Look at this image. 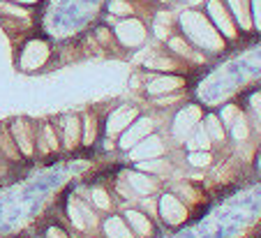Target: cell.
I'll use <instances>...</instances> for the list:
<instances>
[{"instance_id": "cell-16", "label": "cell", "mask_w": 261, "mask_h": 238, "mask_svg": "<svg viewBox=\"0 0 261 238\" xmlns=\"http://www.w3.org/2000/svg\"><path fill=\"white\" fill-rule=\"evenodd\" d=\"M127 222L132 224L134 233H137V236H141V238L150 236V231H153V227H150V222H148V220L143 218L141 213H134V210H129V213H127Z\"/></svg>"}, {"instance_id": "cell-19", "label": "cell", "mask_w": 261, "mask_h": 238, "mask_svg": "<svg viewBox=\"0 0 261 238\" xmlns=\"http://www.w3.org/2000/svg\"><path fill=\"white\" fill-rule=\"evenodd\" d=\"M203 129H206L208 139H213V141L224 139V127H222V123L215 118V116H208V118L203 120Z\"/></svg>"}, {"instance_id": "cell-1", "label": "cell", "mask_w": 261, "mask_h": 238, "mask_svg": "<svg viewBox=\"0 0 261 238\" xmlns=\"http://www.w3.org/2000/svg\"><path fill=\"white\" fill-rule=\"evenodd\" d=\"M180 25H182L185 37H188L194 46H199V49L215 51V54L224 49V37H222V33L213 25V21L208 19V14H203V12H197V10L182 12Z\"/></svg>"}, {"instance_id": "cell-35", "label": "cell", "mask_w": 261, "mask_h": 238, "mask_svg": "<svg viewBox=\"0 0 261 238\" xmlns=\"http://www.w3.org/2000/svg\"><path fill=\"white\" fill-rule=\"evenodd\" d=\"M160 3H167V0H160Z\"/></svg>"}, {"instance_id": "cell-18", "label": "cell", "mask_w": 261, "mask_h": 238, "mask_svg": "<svg viewBox=\"0 0 261 238\" xmlns=\"http://www.w3.org/2000/svg\"><path fill=\"white\" fill-rule=\"evenodd\" d=\"M107 233H109V238H134L129 233V229L125 227V222L118 218L107 220Z\"/></svg>"}, {"instance_id": "cell-31", "label": "cell", "mask_w": 261, "mask_h": 238, "mask_svg": "<svg viewBox=\"0 0 261 238\" xmlns=\"http://www.w3.org/2000/svg\"><path fill=\"white\" fill-rule=\"evenodd\" d=\"M46 238H69V236L63 231V229H58V227H51L49 231H46Z\"/></svg>"}, {"instance_id": "cell-3", "label": "cell", "mask_w": 261, "mask_h": 238, "mask_svg": "<svg viewBox=\"0 0 261 238\" xmlns=\"http://www.w3.org/2000/svg\"><path fill=\"white\" fill-rule=\"evenodd\" d=\"M12 137H14L16 146H19L21 155L30 160L35 155V139H37V123L30 118H12L7 123Z\"/></svg>"}, {"instance_id": "cell-22", "label": "cell", "mask_w": 261, "mask_h": 238, "mask_svg": "<svg viewBox=\"0 0 261 238\" xmlns=\"http://www.w3.org/2000/svg\"><path fill=\"white\" fill-rule=\"evenodd\" d=\"M81 123H84V144H93V139H95V118L93 116H86V118H81Z\"/></svg>"}, {"instance_id": "cell-21", "label": "cell", "mask_w": 261, "mask_h": 238, "mask_svg": "<svg viewBox=\"0 0 261 238\" xmlns=\"http://www.w3.org/2000/svg\"><path fill=\"white\" fill-rule=\"evenodd\" d=\"M146 67H148V70L171 72V70H176V63H173V60H169V58H150V60H146Z\"/></svg>"}, {"instance_id": "cell-12", "label": "cell", "mask_w": 261, "mask_h": 238, "mask_svg": "<svg viewBox=\"0 0 261 238\" xmlns=\"http://www.w3.org/2000/svg\"><path fill=\"white\" fill-rule=\"evenodd\" d=\"M162 153H164L162 139H160V137H146V139L139 141V144L132 148V160H137V162H143V160L160 157Z\"/></svg>"}, {"instance_id": "cell-11", "label": "cell", "mask_w": 261, "mask_h": 238, "mask_svg": "<svg viewBox=\"0 0 261 238\" xmlns=\"http://www.w3.org/2000/svg\"><path fill=\"white\" fill-rule=\"evenodd\" d=\"M0 155L10 164H21L25 160L23 155H21L19 146H16L14 137H12L10 127H7V123H0Z\"/></svg>"}, {"instance_id": "cell-34", "label": "cell", "mask_w": 261, "mask_h": 238, "mask_svg": "<svg viewBox=\"0 0 261 238\" xmlns=\"http://www.w3.org/2000/svg\"><path fill=\"white\" fill-rule=\"evenodd\" d=\"M12 3H21V5H37V3H40V0H12Z\"/></svg>"}, {"instance_id": "cell-26", "label": "cell", "mask_w": 261, "mask_h": 238, "mask_svg": "<svg viewBox=\"0 0 261 238\" xmlns=\"http://www.w3.org/2000/svg\"><path fill=\"white\" fill-rule=\"evenodd\" d=\"M231 132H233V137H236L238 141H243L247 137V125H245V120H243L241 116H238V120L231 125Z\"/></svg>"}, {"instance_id": "cell-15", "label": "cell", "mask_w": 261, "mask_h": 238, "mask_svg": "<svg viewBox=\"0 0 261 238\" xmlns=\"http://www.w3.org/2000/svg\"><path fill=\"white\" fill-rule=\"evenodd\" d=\"M227 7L236 21L241 23V28L250 30L252 28V14H250V0H227Z\"/></svg>"}, {"instance_id": "cell-30", "label": "cell", "mask_w": 261, "mask_h": 238, "mask_svg": "<svg viewBox=\"0 0 261 238\" xmlns=\"http://www.w3.org/2000/svg\"><path fill=\"white\" fill-rule=\"evenodd\" d=\"M252 16H254V25L261 30V0H252Z\"/></svg>"}, {"instance_id": "cell-7", "label": "cell", "mask_w": 261, "mask_h": 238, "mask_svg": "<svg viewBox=\"0 0 261 238\" xmlns=\"http://www.w3.org/2000/svg\"><path fill=\"white\" fill-rule=\"evenodd\" d=\"M63 148L58 137V129L54 123H37V139H35V153L37 155H49V153H58Z\"/></svg>"}, {"instance_id": "cell-17", "label": "cell", "mask_w": 261, "mask_h": 238, "mask_svg": "<svg viewBox=\"0 0 261 238\" xmlns=\"http://www.w3.org/2000/svg\"><path fill=\"white\" fill-rule=\"evenodd\" d=\"M129 185H132L134 192H139V194H148V192H153L155 190V180L148 178V176H143V174L129 176Z\"/></svg>"}, {"instance_id": "cell-27", "label": "cell", "mask_w": 261, "mask_h": 238, "mask_svg": "<svg viewBox=\"0 0 261 238\" xmlns=\"http://www.w3.org/2000/svg\"><path fill=\"white\" fill-rule=\"evenodd\" d=\"M238 116H241V111H238L233 104H229L227 109L222 111V120H224V125H233L238 120Z\"/></svg>"}, {"instance_id": "cell-14", "label": "cell", "mask_w": 261, "mask_h": 238, "mask_svg": "<svg viewBox=\"0 0 261 238\" xmlns=\"http://www.w3.org/2000/svg\"><path fill=\"white\" fill-rule=\"evenodd\" d=\"M185 86V81L180 76H155L148 84V93L150 95H169L173 90H180Z\"/></svg>"}, {"instance_id": "cell-25", "label": "cell", "mask_w": 261, "mask_h": 238, "mask_svg": "<svg viewBox=\"0 0 261 238\" xmlns=\"http://www.w3.org/2000/svg\"><path fill=\"white\" fill-rule=\"evenodd\" d=\"M208 134H206V129H203V134H199V137H194V139H190L188 141V146L192 150H203V148H208Z\"/></svg>"}, {"instance_id": "cell-28", "label": "cell", "mask_w": 261, "mask_h": 238, "mask_svg": "<svg viewBox=\"0 0 261 238\" xmlns=\"http://www.w3.org/2000/svg\"><path fill=\"white\" fill-rule=\"evenodd\" d=\"M93 201L97 208H104V210L111 206V201L107 199V192H104V190H93Z\"/></svg>"}, {"instance_id": "cell-33", "label": "cell", "mask_w": 261, "mask_h": 238, "mask_svg": "<svg viewBox=\"0 0 261 238\" xmlns=\"http://www.w3.org/2000/svg\"><path fill=\"white\" fill-rule=\"evenodd\" d=\"M10 167H12V164L7 162V160L3 157V155H0V178H3V176H7V171H10Z\"/></svg>"}, {"instance_id": "cell-5", "label": "cell", "mask_w": 261, "mask_h": 238, "mask_svg": "<svg viewBox=\"0 0 261 238\" xmlns=\"http://www.w3.org/2000/svg\"><path fill=\"white\" fill-rule=\"evenodd\" d=\"M206 12H208V19L213 21V25L220 30L222 35L229 37V40L236 37V23H233L231 14H229L227 5H224L222 0H208Z\"/></svg>"}, {"instance_id": "cell-23", "label": "cell", "mask_w": 261, "mask_h": 238, "mask_svg": "<svg viewBox=\"0 0 261 238\" xmlns=\"http://www.w3.org/2000/svg\"><path fill=\"white\" fill-rule=\"evenodd\" d=\"M109 10H111V14H118V16H123V14H132V5L129 3H125V0H111V5H109Z\"/></svg>"}, {"instance_id": "cell-24", "label": "cell", "mask_w": 261, "mask_h": 238, "mask_svg": "<svg viewBox=\"0 0 261 238\" xmlns=\"http://www.w3.org/2000/svg\"><path fill=\"white\" fill-rule=\"evenodd\" d=\"M208 162H211L208 150H194V153L190 155V164H192V167H206Z\"/></svg>"}, {"instance_id": "cell-13", "label": "cell", "mask_w": 261, "mask_h": 238, "mask_svg": "<svg viewBox=\"0 0 261 238\" xmlns=\"http://www.w3.org/2000/svg\"><path fill=\"white\" fill-rule=\"evenodd\" d=\"M160 213L164 215V220H167L169 224H180L182 220L188 218V210H185V206H182V203L178 201L176 197H171V194L162 197V201H160Z\"/></svg>"}, {"instance_id": "cell-20", "label": "cell", "mask_w": 261, "mask_h": 238, "mask_svg": "<svg viewBox=\"0 0 261 238\" xmlns=\"http://www.w3.org/2000/svg\"><path fill=\"white\" fill-rule=\"evenodd\" d=\"M169 49L176 56H180V58H192V46L182 37H169Z\"/></svg>"}, {"instance_id": "cell-9", "label": "cell", "mask_w": 261, "mask_h": 238, "mask_svg": "<svg viewBox=\"0 0 261 238\" xmlns=\"http://www.w3.org/2000/svg\"><path fill=\"white\" fill-rule=\"evenodd\" d=\"M134 120H137V109L134 107H129V104L118 107L107 120V134H111V137L114 134H123Z\"/></svg>"}, {"instance_id": "cell-6", "label": "cell", "mask_w": 261, "mask_h": 238, "mask_svg": "<svg viewBox=\"0 0 261 238\" xmlns=\"http://www.w3.org/2000/svg\"><path fill=\"white\" fill-rule=\"evenodd\" d=\"M114 35L118 37L120 44L134 49V46H141L143 42H146L148 33H146V25H143L139 19H127V21H120V23H116Z\"/></svg>"}, {"instance_id": "cell-29", "label": "cell", "mask_w": 261, "mask_h": 238, "mask_svg": "<svg viewBox=\"0 0 261 238\" xmlns=\"http://www.w3.org/2000/svg\"><path fill=\"white\" fill-rule=\"evenodd\" d=\"M141 169H146V171H164V169H167V164L158 162V160H153V162H150V160H143Z\"/></svg>"}, {"instance_id": "cell-8", "label": "cell", "mask_w": 261, "mask_h": 238, "mask_svg": "<svg viewBox=\"0 0 261 238\" xmlns=\"http://www.w3.org/2000/svg\"><path fill=\"white\" fill-rule=\"evenodd\" d=\"M199 118H201V109H199V107H185V109L176 116V120H173V125H171L173 137H176V139H188L192 127L199 123Z\"/></svg>"}, {"instance_id": "cell-32", "label": "cell", "mask_w": 261, "mask_h": 238, "mask_svg": "<svg viewBox=\"0 0 261 238\" xmlns=\"http://www.w3.org/2000/svg\"><path fill=\"white\" fill-rule=\"evenodd\" d=\"M252 107H254V111H256V116L261 118V93H256V95H252Z\"/></svg>"}, {"instance_id": "cell-2", "label": "cell", "mask_w": 261, "mask_h": 238, "mask_svg": "<svg viewBox=\"0 0 261 238\" xmlns=\"http://www.w3.org/2000/svg\"><path fill=\"white\" fill-rule=\"evenodd\" d=\"M51 56H54V49L51 44L44 40V37H30L21 44L19 54H16V67L21 72H40L49 65Z\"/></svg>"}, {"instance_id": "cell-4", "label": "cell", "mask_w": 261, "mask_h": 238, "mask_svg": "<svg viewBox=\"0 0 261 238\" xmlns=\"http://www.w3.org/2000/svg\"><path fill=\"white\" fill-rule=\"evenodd\" d=\"M54 125H56V129H58L63 148L74 150L81 144V139H84V123H81V116H76V114L60 116L58 123H54Z\"/></svg>"}, {"instance_id": "cell-10", "label": "cell", "mask_w": 261, "mask_h": 238, "mask_svg": "<svg viewBox=\"0 0 261 238\" xmlns=\"http://www.w3.org/2000/svg\"><path fill=\"white\" fill-rule=\"evenodd\" d=\"M153 132V120L150 118H141L134 120V125H129L123 132V139H120V148H134L139 141H143L148 134Z\"/></svg>"}]
</instances>
